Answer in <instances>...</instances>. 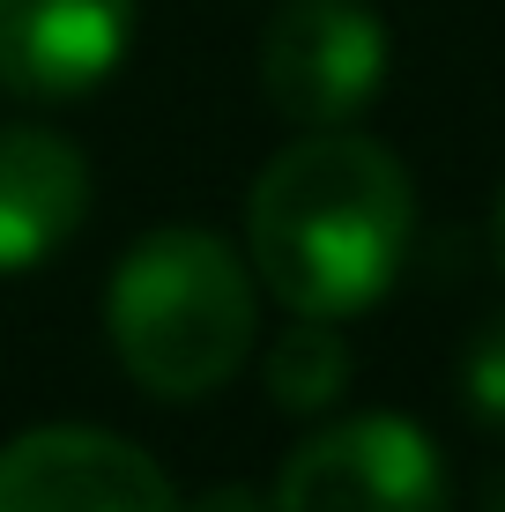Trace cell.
<instances>
[{
  "label": "cell",
  "instance_id": "1",
  "mask_svg": "<svg viewBox=\"0 0 505 512\" xmlns=\"http://www.w3.org/2000/svg\"><path fill=\"white\" fill-rule=\"evenodd\" d=\"M416 193L387 141L350 127H305L246 201L253 275L275 290V305L312 320H350L387 297V282L409 260Z\"/></svg>",
  "mask_w": 505,
  "mask_h": 512
},
{
  "label": "cell",
  "instance_id": "2",
  "mask_svg": "<svg viewBox=\"0 0 505 512\" xmlns=\"http://www.w3.org/2000/svg\"><path fill=\"white\" fill-rule=\"evenodd\" d=\"M104 327L127 364V379L156 401H201L253 357L260 305L253 275L216 231L171 223L127 245L112 268Z\"/></svg>",
  "mask_w": 505,
  "mask_h": 512
},
{
  "label": "cell",
  "instance_id": "3",
  "mask_svg": "<svg viewBox=\"0 0 505 512\" xmlns=\"http://www.w3.org/2000/svg\"><path fill=\"white\" fill-rule=\"evenodd\" d=\"M268 512H446V453L387 409L327 423L283 461Z\"/></svg>",
  "mask_w": 505,
  "mask_h": 512
},
{
  "label": "cell",
  "instance_id": "4",
  "mask_svg": "<svg viewBox=\"0 0 505 512\" xmlns=\"http://www.w3.org/2000/svg\"><path fill=\"white\" fill-rule=\"evenodd\" d=\"M260 82L298 127H350L387 82V30L364 0H290L260 38Z\"/></svg>",
  "mask_w": 505,
  "mask_h": 512
},
{
  "label": "cell",
  "instance_id": "5",
  "mask_svg": "<svg viewBox=\"0 0 505 512\" xmlns=\"http://www.w3.org/2000/svg\"><path fill=\"white\" fill-rule=\"evenodd\" d=\"M0 512H186L142 446L90 423H45L0 446Z\"/></svg>",
  "mask_w": 505,
  "mask_h": 512
},
{
  "label": "cell",
  "instance_id": "6",
  "mask_svg": "<svg viewBox=\"0 0 505 512\" xmlns=\"http://www.w3.org/2000/svg\"><path fill=\"white\" fill-rule=\"evenodd\" d=\"M134 0H0V90L82 97L127 60Z\"/></svg>",
  "mask_w": 505,
  "mask_h": 512
},
{
  "label": "cell",
  "instance_id": "7",
  "mask_svg": "<svg viewBox=\"0 0 505 512\" xmlns=\"http://www.w3.org/2000/svg\"><path fill=\"white\" fill-rule=\"evenodd\" d=\"M90 216V164L45 127H0V275L45 268Z\"/></svg>",
  "mask_w": 505,
  "mask_h": 512
},
{
  "label": "cell",
  "instance_id": "8",
  "mask_svg": "<svg viewBox=\"0 0 505 512\" xmlns=\"http://www.w3.org/2000/svg\"><path fill=\"white\" fill-rule=\"evenodd\" d=\"M342 386H350V349H342L335 320L298 312L290 334L268 349V394L283 401L290 416H320V409H335Z\"/></svg>",
  "mask_w": 505,
  "mask_h": 512
},
{
  "label": "cell",
  "instance_id": "9",
  "mask_svg": "<svg viewBox=\"0 0 505 512\" xmlns=\"http://www.w3.org/2000/svg\"><path fill=\"white\" fill-rule=\"evenodd\" d=\"M461 401L483 431H505V312L483 320L461 349Z\"/></svg>",
  "mask_w": 505,
  "mask_h": 512
},
{
  "label": "cell",
  "instance_id": "10",
  "mask_svg": "<svg viewBox=\"0 0 505 512\" xmlns=\"http://www.w3.org/2000/svg\"><path fill=\"white\" fill-rule=\"evenodd\" d=\"M186 512H268V505H260L246 483H216V490H208L201 505H186Z\"/></svg>",
  "mask_w": 505,
  "mask_h": 512
},
{
  "label": "cell",
  "instance_id": "11",
  "mask_svg": "<svg viewBox=\"0 0 505 512\" xmlns=\"http://www.w3.org/2000/svg\"><path fill=\"white\" fill-rule=\"evenodd\" d=\"M483 512H505V468L491 475V483H483Z\"/></svg>",
  "mask_w": 505,
  "mask_h": 512
},
{
  "label": "cell",
  "instance_id": "12",
  "mask_svg": "<svg viewBox=\"0 0 505 512\" xmlns=\"http://www.w3.org/2000/svg\"><path fill=\"white\" fill-rule=\"evenodd\" d=\"M491 245H498V268H505V193H498V216H491Z\"/></svg>",
  "mask_w": 505,
  "mask_h": 512
}]
</instances>
